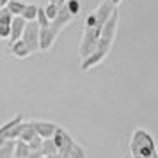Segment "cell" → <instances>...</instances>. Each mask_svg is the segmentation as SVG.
<instances>
[{"instance_id": "6da1fadb", "label": "cell", "mask_w": 158, "mask_h": 158, "mask_svg": "<svg viewBox=\"0 0 158 158\" xmlns=\"http://www.w3.org/2000/svg\"><path fill=\"white\" fill-rule=\"evenodd\" d=\"M130 153H131V158H158L156 142L148 130H133L131 140H130Z\"/></svg>"}, {"instance_id": "7a4b0ae2", "label": "cell", "mask_w": 158, "mask_h": 158, "mask_svg": "<svg viewBox=\"0 0 158 158\" xmlns=\"http://www.w3.org/2000/svg\"><path fill=\"white\" fill-rule=\"evenodd\" d=\"M117 23H119V11L117 7L112 11V15L108 16V20L103 23L101 27V34H100V41H98V46L96 48H105V50L110 52V46L115 39V32H117Z\"/></svg>"}, {"instance_id": "3957f363", "label": "cell", "mask_w": 158, "mask_h": 158, "mask_svg": "<svg viewBox=\"0 0 158 158\" xmlns=\"http://www.w3.org/2000/svg\"><path fill=\"white\" fill-rule=\"evenodd\" d=\"M100 34H101L100 27H85L84 36H82V41H80V46H78V53L82 59L87 57L91 52L96 50L98 41H100Z\"/></svg>"}, {"instance_id": "277c9868", "label": "cell", "mask_w": 158, "mask_h": 158, "mask_svg": "<svg viewBox=\"0 0 158 158\" xmlns=\"http://www.w3.org/2000/svg\"><path fill=\"white\" fill-rule=\"evenodd\" d=\"M39 30H41V27H39V23L36 20L34 22H27L25 29H23L22 39L27 43V46H29V50L32 53L39 52Z\"/></svg>"}, {"instance_id": "5b68a950", "label": "cell", "mask_w": 158, "mask_h": 158, "mask_svg": "<svg viewBox=\"0 0 158 158\" xmlns=\"http://www.w3.org/2000/svg\"><path fill=\"white\" fill-rule=\"evenodd\" d=\"M52 140H53V144H55L59 155H64L66 151L71 148V144L75 142L73 137H71V133H69L68 130L60 128V126H57L55 133H53V137H52Z\"/></svg>"}, {"instance_id": "8992f818", "label": "cell", "mask_w": 158, "mask_h": 158, "mask_svg": "<svg viewBox=\"0 0 158 158\" xmlns=\"http://www.w3.org/2000/svg\"><path fill=\"white\" fill-rule=\"evenodd\" d=\"M108 55V50H105V48H96L94 52H91L87 57L82 59V64H80V69L82 71H89L91 68H94V66H98L103 60V59Z\"/></svg>"}, {"instance_id": "52a82bcc", "label": "cell", "mask_w": 158, "mask_h": 158, "mask_svg": "<svg viewBox=\"0 0 158 158\" xmlns=\"http://www.w3.org/2000/svg\"><path fill=\"white\" fill-rule=\"evenodd\" d=\"M32 126L41 139H52L55 130H57V124L50 121H32Z\"/></svg>"}, {"instance_id": "ba28073f", "label": "cell", "mask_w": 158, "mask_h": 158, "mask_svg": "<svg viewBox=\"0 0 158 158\" xmlns=\"http://www.w3.org/2000/svg\"><path fill=\"white\" fill-rule=\"evenodd\" d=\"M117 7V6H114L110 0H103L100 6L96 7V11H94V15H96V20H98V25L100 27H103V23L108 20V16L112 15V11Z\"/></svg>"}, {"instance_id": "9c48e42d", "label": "cell", "mask_w": 158, "mask_h": 158, "mask_svg": "<svg viewBox=\"0 0 158 158\" xmlns=\"http://www.w3.org/2000/svg\"><path fill=\"white\" fill-rule=\"evenodd\" d=\"M27 25V20L22 18V16H15L13 22H11V36H9V43H15L18 39H22L23 29Z\"/></svg>"}, {"instance_id": "30bf717a", "label": "cell", "mask_w": 158, "mask_h": 158, "mask_svg": "<svg viewBox=\"0 0 158 158\" xmlns=\"http://www.w3.org/2000/svg\"><path fill=\"white\" fill-rule=\"evenodd\" d=\"M9 52L18 59H27L32 55V52L29 50V46H27V43L23 39H18L15 43H9Z\"/></svg>"}, {"instance_id": "8fae6325", "label": "cell", "mask_w": 158, "mask_h": 158, "mask_svg": "<svg viewBox=\"0 0 158 158\" xmlns=\"http://www.w3.org/2000/svg\"><path fill=\"white\" fill-rule=\"evenodd\" d=\"M29 155H30L29 144L20 140V139H16L15 140V155H13V158H29Z\"/></svg>"}, {"instance_id": "7c38bea8", "label": "cell", "mask_w": 158, "mask_h": 158, "mask_svg": "<svg viewBox=\"0 0 158 158\" xmlns=\"http://www.w3.org/2000/svg\"><path fill=\"white\" fill-rule=\"evenodd\" d=\"M62 156H64V158H87V153H85V149H84L78 142H73L71 148L66 151Z\"/></svg>"}, {"instance_id": "4fadbf2b", "label": "cell", "mask_w": 158, "mask_h": 158, "mask_svg": "<svg viewBox=\"0 0 158 158\" xmlns=\"http://www.w3.org/2000/svg\"><path fill=\"white\" fill-rule=\"evenodd\" d=\"M22 121H23V115L22 114H16L15 117H13V119H9L6 124H2V126H0V139H6V135L9 133V130L15 128L16 124H18V123H22Z\"/></svg>"}, {"instance_id": "5bb4252c", "label": "cell", "mask_w": 158, "mask_h": 158, "mask_svg": "<svg viewBox=\"0 0 158 158\" xmlns=\"http://www.w3.org/2000/svg\"><path fill=\"white\" fill-rule=\"evenodd\" d=\"M4 7L7 9L13 16H22L23 9H25V4H23V2H20V0H9Z\"/></svg>"}, {"instance_id": "9a60e30c", "label": "cell", "mask_w": 158, "mask_h": 158, "mask_svg": "<svg viewBox=\"0 0 158 158\" xmlns=\"http://www.w3.org/2000/svg\"><path fill=\"white\" fill-rule=\"evenodd\" d=\"M37 133H36V130H34V126H32V121H29V123H25V128L22 130V133H20V140H23V142H30L34 137H36Z\"/></svg>"}, {"instance_id": "2e32d148", "label": "cell", "mask_w": 158, "mask_h": 158, "mask_svg": "<svg viewBox=\"0 0 158 158\" xmlns=\"http://www.w3.org/2000/svg\"><path fill=\"white\" fill-rule=\"evenodd\" d=\"M13 155H15V140L6 139L0 146V158H13Z\"/></svg>"}, {"instance_id": "e0dca14e", "label": "cell", "mask_w": 158, "mask_h": 158, "mask_svg": "<svg viewBox=\"0 0 158 158\" xmlns=\"http://www.w3.org/2000/svg\"><path fill=\"white\" fill-rule=\"evenodd\" d=\"M37 9H39V6H36V4H25V9H23L22 13V18H25L27 22H34L37 16Z\"/></svg>"}, {"instance_id": "ac0fdd59", "label": "cell", "mask_w": 158, "mask_h": 158, "mask_svg": "<svg viewBox=\"0 0 158 158\" xmlns=\"http://www.w3.org/2000/svg\"><path fill=\"white\" fill-rule=\"evenodd\" d=\"M41 155L43 156H50V155H55L57 153V148H55V144L52 139H43V144H41Z\"/></svg>"}, {"instance_id": "d6986e66", "label": "cell", "mask_w": 158, "mask_h": 158, "mask_svg": "<svg viewBox=\"0 0 158 158\" xmlns=\"http://www.w3.org/2000/svg\"><path fill=\"white\" fill-rule=\"evenodd\" d=\"M59 9H60V6H57V4H53V2H48L46 4V7H44V15H46V18L48 20H55V16L59 15Z\"/></svg>"}, {"instance_id": "ffe728a7", "label": "cell", "mask_w": 158, "mask_h": 158, "mask_svg": "<svg viewBox=\"0 0 158 158\" xmlns=\"http://www.w3.org/2000/svg\"><path fill=\"white\" fill-rule=\"evenodd\" d=\"M64 7L69 11V15L77 16L80 13V9H82V4H80V0H66Z\"/></svg>"}, {"instance_id": "44dd1931", "label": "cell", "mask_w": 158, "mask_h": 158, "mask_svg": "<svg viewBox=\"0 0 158 158\" xmlns=\"http://www.w3.org/2000/svg\"><path fill=\"white\" fill-rule=\"evenodd\" d=\"M36 22L39 23V27H41V29H46V27L50 25V20L46 18V15H44V9H43V7H39V9H37Z\"/></svg>"}, {"instance_id": "7402d4cb", "label": "cell", "mask_w": 158, "mask_h": 158, "mask_svg": "<svg viewBox=\"0 0 158 158\" xmlns=\"http://www.w3.org/2000/svg\"><path fill=\"white\" fill-rule=\"evenodd\" d=\"M27 144H29V149L30 151H39V149H41V144H43V139H41L39 135H36L30 142H27Z\"/></svg>"}, {"instance_id": "603a6c76", "label": "cell", "mask_w": 158, "mask_h": 158, "mask_svg": "<svg viewBox=\"0 0 158 158\" xmlns=\"http://www.w3.org/2000/svg\"><path fill=\"white\" fill-rule=\"evenodd\" d=\"M9 36H11V25L0 23V39H9Z\"/></svg>"}, {"instance_id": "cb8c5ba5", "label": "cell", "mask_w": 158, "mask_h": 158, "mask_svg": "<svg viewBox=\"0 0 158 158\" xmlns=\"http://www.w3.org/2000/svg\"><path fill=\"white\" fill-rule=\"evenodd\" d=\"M29 158H43V155H41V151H30Z\"/></svg>"}, {"instance_id": "d4e9b609", "label": "cell", "mask_w": 158, "mask_h": 158, "mask_svg": "<svg viewBox=\"0 0 158 158\" xmlns=\"http://www.w3.org/2000/svg\"><path fill=\"white\" fill-rule=\"evenodd\" d=\"M43 158H64L62 155H59V153H55V155H50V156H43Z\"/></svg>"}, {"instance_id": "484cf974", "label": "cell", "mask_w": 158, "mask_h": 158, "mask_svg": "<svg viewBox=\"0 0 158 158\" xmlns=\"http://www.w3.org/2000/svg\"><path fill=\"white\" fill-rule=\"evenodd\" d=\"M110 2H112V4H114V6H119V4H121L123 0H110Z\"/></svg>"}, {"instance_id": "4316f807", "label": "cell", "mask_w": 158, "mask_h": 158, "mask_svg": "<svg viewBox=\"0 0 158 158\" xmlns=\"http://www.w3.org/2000/svg\"><path fill=\"white\" fill-rule=\"evenodd\" d=\"M7 2H9V0H0V7H4V6H6Z\"/></svg>"}, {"instance_id": "83f0119b", "label": "cell", "mask_w": 158, "mask_h": 158, "mask_svg": "<svg viewBox=\"0 0 158 158\" xmlns=\"http://www.w3.org/2000/svg\"><path fill=\"white\" fill-rule=\"evenodd\" d=\"M66 4V0H57V6H64Z\"/></svg>"}, {"instance_id": "f1b7e54d", "label": "cell", "mask_w": 158, "mask_h": 158, "mask_svg": "<svg viewBox=\"0 0 158 158\" xmlns=\"http://www.w3.org/2000/svg\"><path fill=\"white\" fill-rule=\"evenodd\" d=\"M48 2H53V4H57V0H48Z\"/></svg>"}]
</instances>
